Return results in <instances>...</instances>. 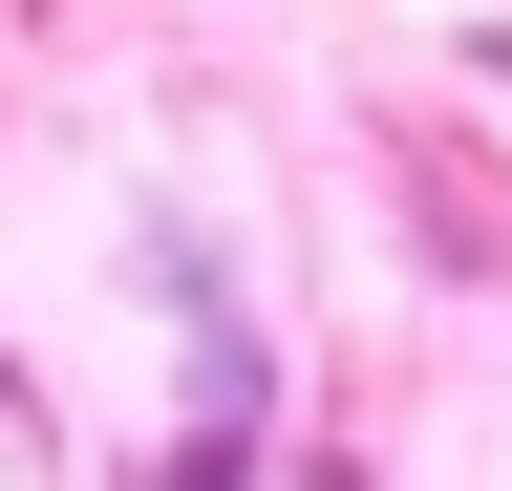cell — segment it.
<instances>
[{
	"label": "cell",
	"mask_w": 512,
	"mask_h": 491,
	"mask_svg": "<svg viewBox=\"0 0 512 491\" xmlns=\"http://www.w3.org/2000/svg\"><path fill=\"white\" fill-rule=\"evenodd\" d=\"M470 65H491V107H512V22H470Z\"/></svg>",
	"instance_id": "7a4b0ae2"
},
{
	"label": "cell",
	"mask_w": 512,
	"mask_h": 491,
	"mask_svg": "<svg viewBox=\"0 0 512 491\" xmlns=\"http://www.w3.org/2000/svg\"><path fill=\"white\" fill-rule=\"evenodd\" d=\"M150 491H256V449H235V427H171V470Z\"/></svg>",
	"instance_id": "6da1fadb"
}]
</instances>
